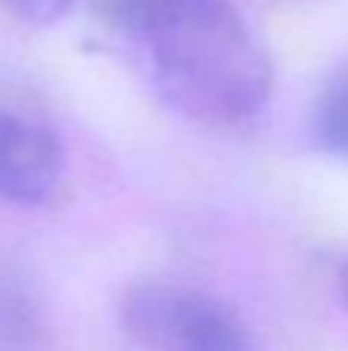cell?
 <instances>
[{"instance_id":"cell-1","label":"cell","mask_w":348,"mask_h":351,"mask_svg":"<svg viewBox=\"0 0 348 351\" xmlns=\"http://www.w3.org/2000/svg\"><path fill=\"white\" fill-rule=\"evenodd\" d=\"M148 49L164 99L191 121L238 123L271 93V62L234 0H96Z\"/></svg>"},{"instance_id":"cell-2","label":"cell","mask_w":348,"mask_h":351,"mask_svg":"<svg viewBox=\"0 0 348 351\" xmlns=\"http://www.w3.org/2000/svg\"><path fill=\"white\" fill-rule=\"evenodd\" d=\"M121 317L127 333L151 351H256L232 305L191 287H133Z\"/></svg>"},{"instance_id":"cell-3","label":"cell","mask_w":348,"mask_h":351,"mask_svg":"<svg viewBox=\"0 0 348 351\" xmlns=\"http://www.w3.org/2000/svg\"><path fill=\"white\" fill-rule=\"evenodd\" d=\"M65 173V148L49 127L0 111V200L34 206L53 197Z\"/></svg>"},{"instance_id":"cell-4","label":"cell","mask_w":348,"mask_h":351,"mask_svg":"<svg viewBox=\"0 0 348 351\" xmlns=\"http://www.w3.org/2000/svg\"><path fill=\"white\" fill-rule=\"evenodd\" d=\"M312 136L324 152L348 158V68L336 71L321 90L312 114Z\"/></svg>"},{"instance_id":"cell-5","label":"cell","mask_w":348,"mask_h":351,"mask_svg":"<svg viewBox=\"0 0 348 351\" xmlns=\"http://www.w3.org/2000/svg\"><path fill=\"white\" fill-rule=\"evenodd\" d=\"M40 330V315L28 293L0 278V351H31Z\"/></svg>"},{"instance_id":"cell-6","label":"cell","mask_w":348,"mask_h":351,"mask_svg":"<svg viewBox=\"0 0 348 351\" xmlns=\"http://www.w3.org/2000/svg\"><path fill=\"white\" fill-rule=\"evenodd\" d=\"M12 16L31 25H53L68 12L71 0H0Z\"/></svg>"},{"instance_id":"cell-7","label":"cell","mask_w":348,"mask_h":351,"mask_svg":"<svg viewBox=\"0 0 348 351\" xmlns=\"http://www.w3.org/2000/svg\"><path fill=\"white\" fill-rule=\"evenodd\" d=\"M339 290H343V299H345V305H348V265L343 268V278H339Z\"/></svg>"}]
</instances>
